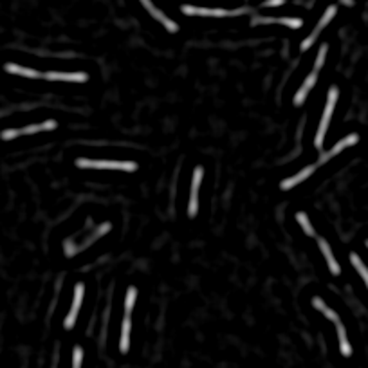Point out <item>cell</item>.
Segmentation results:
<instances>
[{"mask_svg": "<svg viewBox=\"0 0 368 368\" xmlns=\"http://www.w3.org/2000/svg\"><path fill=\"white\" fill-rule=\"evenodd\" d=\"M258 22H280V24L287 25L291 29H300L303 25L300 18H260Z\"/></svg>", "mask_w": 368, "mask_h": 368, "instance_id": "ac0fdd59", "label": "cell"}, {"mask_svg": "<svg viewBox=\"0 0 368 368\" xmlns=\"http://www.w3.org/2000/svg\"><path fill=\"white\" fill-rule=\"evenodd\" d=\"M136 296H137V289L130 287L127 293V300H125V311H127V316H130V312L134 309V303H136Z\"/></svg>", "mask_w": 368, "mask_h": 368, "instance_id": "44dd1931", "label": "cell"}, {"mask_svg": "<svg viewBox=\"0 0 368 368\" xmlns=\"http://www.w3.org/2000/svg\"><path fill=\"white\" fill-rule=\"evenodd\" d=\"M296 220L300 222V224H302L303 231H305L309 236H314V235H316V233H314V227L311 226V222H309V218H307L305 213H302V211L296 213Z\"/></svg>", "mask_w": 368, "mask_h": 368, "instance_id": "ffe728a7", "label": "cell"}, {"mask_svg": "<svg viewBox=\"0 0 368 368\" xmlns=\"http://www.w3.org/2000/svg\"><path fill=\"white\" fill-rule=\"evenodd\" d=\"M58 125L56 121H52V119H49V121L45 123H40V125H29V127L25 128H20L18 130V136H29V134H36V132H43V130H54Z\"/></svg>", "mask_w": 368, "mask_h": 368, "instance_id": "4fadbf2b", "label": "cell"}, {"mask_svg": "<svg viewBox=\"0 0 368 368\" xmlns=\"http://www.w3.org/2000/svg\"><path fill=\"white\" fill-rule=\"evenodd\" d=\"M285 0H265L264 5L265 7H276V5H282Z\"/></svg>", "mask_w": 368, "mask_h": 368, "instance_id": "d4e9b609", "label": "cell"}, {"mask_svg": "<svg viewBox=\"0 0 368 368\" xmlns=\"http://www.w3.org/2000/svg\"><path fill=\"white\" fill-rule=\"evenodd\" d=\"M358 141H359V136H358V134H350V136H347V137H345V139H341V141L338 143V145H336V147L332 148V150L329 152V154H325V156L321 157L320 163H325L327 159H331V157L338 156V154H340L341 150H345V148L354 147V145H356V143H358Z\"/></svg>", "mask_w": 368, "mask_h": 368, "instance_id": "9c48e42d", "label": "cell"}, {"mask_svg": "<svg viewBox=\"0 0 368 368\" xmlns=\"http://www.w3.org/2000/svg\"><path fill=\"white\" fill-rule=\"evenodd\" d=\"M128 347H130V316H125L121 327V341H119V350L123 354L128 352Z\"/></svg>", "mask_w": 368, "mask_h": 368, "instance_id": "9a60e30c", "label": "cell"}, {"mask_svg": "<svg viewBox=\"0 0 368 368\" xmlns=\"http://www.w3.org/2000/svg\"><path fill=\"white\" fill-rule=\"evenodd\" d=\"M318 242H320V249H321V253H323V256H325L327 264H329V267H331V273L332 274H340L341 273L340 264L336 262V258H334V255H332V251H331V247H329V244H327V240L320 238Z\"/></svg>", "mask_w": 368, "mask_h": 368, "instance_id": "7c38bea8", "label": "cell"}, {"mask_svg": "<svg viewBox=\"0 0 368 368\" xmlns=\"http://www.w3.org/2000/svg\"><path fill=\"white\" fill-rule=\"evenodd\" d=\"M350 262H352V265L358 269V273L361 274V278L365 280V283H367V287H368V269L365 267V264L361 262V258H359L356 253H350Z\"/></svg>", "mask_w": 368, "mask_h": 368, "instance_id": "d6986e66", "label": "cell"}, {"mask_svg": "<svg viewBox=\"0 0 368 368\" xmlns=\"http://www.w3.org/2000/svg\"><path fill=\"white\" fill-rule=\"evenodd\" d=\"M76 166L80 168H109V170H123V172H136L137 165L132 161H90V159H78Z\"/></svg>", "mask_w": 368, "mask_h": 368, "instance_id": "6da1fadb", "label": "cell"}, {"mask_svg": "<svg viewBox=\"0 0 368 368\" xmlns=\"http://www.w3.org/2000/svg\"><path fill=\"white\" fill-rule=\"evenodd\" d=\"M181 11L184 14H197V16H227V14H233L226 9H206V7H193V5H183Z\"/></svg>", "mask_w": 368, "mask_h": 368, "instance_id": "ba28073f", "label": "cell"}, {"mask_svg": "<svg viewBox=\"0 0 368 368\" xmlns=\"http://www.w3.org/2000/svg\"><path fill=\"white\" fill-rule=\"evenodd\" d=\"M141 2H143V5H145V7H147L148 11H150L152 16H154V18H156V20H159L161 24L165 25V27L168 29L170 33H177V31H179V25L175 24L174 20L168 18V16H166L165 13H161V11L157 9V7H154V4H152L150 0H141Z\"/></svg>", "mask_w": 368, "mask_h": 368, "instance_id": "5b68a950", "label": "cell"}, {"mask_svg": "<svg viewBox=\"0 0 368 368\" xmlns=\"http://www.w3.org/2000/svg\"><path fill=\"white\" fill-rule=\"evenodd\" d=\"M325 54H327V43H323L320 47V52H318V60H316V65H314V71H320L321 65H323V61H325Z\"/></svg>", "mask_w": 368, "mask_h": 368, "instance_id": "7402d4cb", "label": "cell"}, {"mask_svg": "<svg viewBox=\"0 0 368 368\" xmlns=\"http://www.w3.org/2000/svg\"><path fill=\"white\" fill-rule=\"evenodd\" d=\"M45 78L49 81H80V83H83L89 80V74H85V72H47Z\"/></svg>", "mask_w": 368, "mask_h": 368, "instance_id": "52a82bcc", "label": "cell"}, {"mask_svg": "<svg viewBox=\"0 0 368 368\" xmlns=\"http://www.w3.org/2000/svg\"><path fill=\"white\" fill-rule=\"evenodd\" d=\"M5 72H9V74H18V76H25V78H40V72L33 71V69H27V67H22V65H16V63H5L4 65Z\"/></svg>", "mask_w": 368, "mask_h": 368, "instance_id": "5bb4252c", "label": "cell"}, {"mask_svg": "<svg viewBox=\"0 0 368 368\" xmlns=\"http://www.w3.org/2000/svg\"><path fill=\"white\" fill-rule=\"evenodd\" d=\"M314 170H316L314 166H307V168H303V170L300 172V174H296V175H293V177H289V179L282 181V184H280V188H282V189H291V188H294L296 184L303 183V181H305L307 177H309V175H311Z\"/></svg>", "mask_w": 368, "mask_h": 368, "instance_id": "30bf717a", "label": "cell"}, {"mask_svg": "<svg viewBox=\"0 0 368 368\" xmlns=\"http://www.w3.org/2000/svg\"><path fill=\"white\" fill-rule=\"evenodd\" d=\"M81 359H83V350L80 347H74V356H72V368L81 367Z\"/></svg>", "mask_w": 368, "mask_h": 368, "instance_id": "603a6c76", "label": "cell"}, {"mask_svg": "<svg viewBox=\"0 0 368 368\" xmlns=\"http://www.w3.org/2000/svg\"><path fill=\"white\" fill-rule=\"evenodd\" d=\"M202 175L204 170L200 166H197L193 172V183H191V195H189V206H188V215L189 217H195L197 215V208H198V202H197V191H198V186H200V181H202Z\"/></svg>", "mask_w": 368, "mask_h": 368, "instance_id": "3957f363", "label": "cell"}, {"mask_svg": "<svg viewBox=\"0 0 368 368\" xmlns=\"http://www.w3.org/2000/svg\"><path fill=\"white\" fill-rule=\"evenodd\" d=\"M0 137L4 139V141H11V139H14V137H18V130H4V132H0Z\"/></svg>", "mask_w": 368, "mask_h": 368, "instance_id": "cb8c5ba5", "label": "cell"}, {"mask_svg": "<svg viewBox=\"0 0 368 368\" xmlns=\"http://www.w3.org/2000/svg\"><path fill=\"white\" fill-rule=\"evenodd\" d=\"M316 80H318V72H316V71L311 72V74H309V78H307V80H305V83H303V85H302V89L298 90L296 96H294V105H302L303 101H305L307 94H309V90H311L312 87H314Z\"/></svg>", "mask_w": 368, "mask_h": 368, "instance_id": "8fae6325", "label": "cell"}, {"mask_svg": "<svg viewBox=\"0 0 368 368\" xmlns=\"http://www.w3.org/2000/svg\"><path fill=\"white\" fill-rule=\"evenodd\" d=\"M312 305H314V309H318V311H321L323 314H325V318H329L331 321H334V323H340V316L336 314L332 309H329V307L323 303V300L321 298H314L312 300Z\"/></svg>", "mask_w": 368, "mask_h": 368, "instance_id": "2e32d148", "label": "cell"}, {"mask_svg": "<svg viewBox=\"0 0 368 368\" xmlns=\"http://www.w3.org/2000/svg\"><path fill=\"white\" fill-rule=\"evenodd\" d=\"M338 336H340V350L345 358H349L352 354V347H350L349 340H347V332H345V327L341 323H338Z\"/></svg>", "mask_w": 368, "mask_h": 368, "instance_id": "e0dca14e", "label": "cell"}, {"mask_svg": "<svg viewBox=\"0 0 368 368\" xmlns=\"http://www.w3.org/2000/svg\"><path fill=\"white\" fill-rule=\"evenodd\" d=\"M334 14H336V5H331V7H329V9L325 11V14L321 16V20H320V24H318L316 31H314V33H312L311 36L307 38L305 42L302 43V51H307V49L311 47L312 43H314V40H316V38H318V34H320V31H321V29L325 27V25L329 24V22H331L332 18H334Z\"/></svg>", "mask_w": 368, "mask_h": 368, "instance_id": "8992f818", "label": "cell"}, {"mask_svg": "<svg viewBox=\"0 0 368 368\" xmlns=\"http://www.w3.org/2000/svg\"><path fill=\"white\" fill-rule=\"evenodd\" d=\"M367 247H368V240H367Z\"/></svg>", "mask_w": 368, "mask_h": 368, "instance_id": "484cf974", "label": "cell"}, {"mask_svg": "<svg viewBox=\"0 0 368 368\" xmlns=\"http://www.w3.org/2000/svg\"><path fill=\"white\" fill-rule=\"evenodd\" d=\"M81 300H83V283H78L74 287V302H72V309L69 312V316L65 318V329H72L76 323V316H78V311H80V305H81Z\"/></svg>", "mask_w": 368, "mask_h": 368, "instance_id": "277c9868", "label": "cell"}, {"mask_svg": "<svg viewBox=\"0 0 368 368\" xmlns=\"http://www.w3.org/2000/svg\"><path fill=\"white\" fill-rule=\"evenodd\" d=\"M336 99H338V89H336V87H332V89L329 90V101H327L325 114H323V119H321L320 128H318L316 148H321V147H323V137H325L327 127H329V121H331V118H332V110H334Z\"/></svg>", "mask_w": 368, "mask_h": 368, "instance_id": "7a4b0ae2", "label": "cell"}]
</instances>
